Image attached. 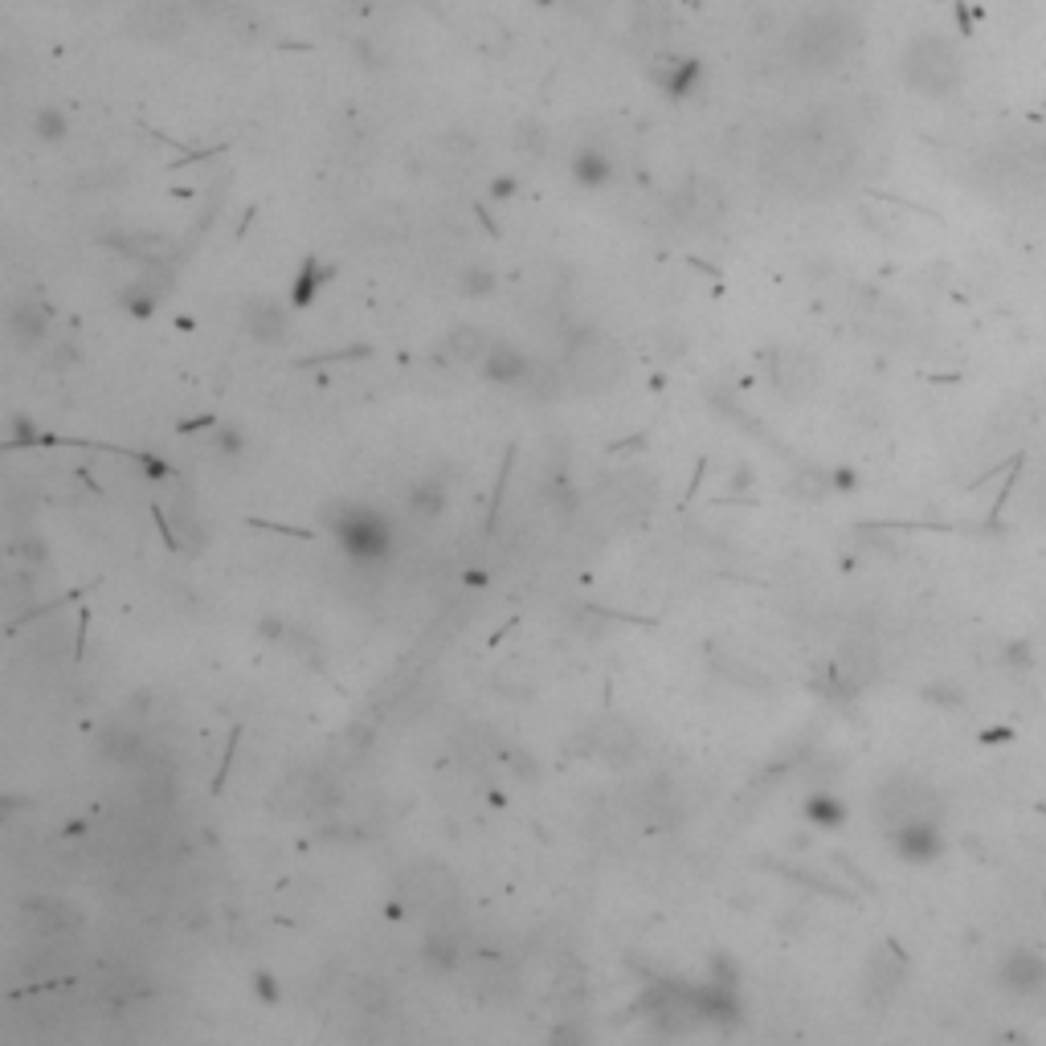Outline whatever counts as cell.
Segmentation results:
<instances>
[{
  "mask_svg": "<svg viewBox=\"0 0 1046 1046\" xmlns=\"http://www.w3.org/2000/svg\"><path fill=\"white\" fill-rule=\"evenodd\" d=\"M908 83L929 95H948L961 83V58L941 37H920L908 50Z\"/></svg>",
  "mask_w": 1046,
  "mask_h": 1046,
  "instance_id": "cell-1",
  "label": "cell"
},
{
  "mask_svg": "<svg viewBox=\"0 0 1046 1046\" xmlns=\"http://www.w3.org/2000/svg\"><path fill=\"white\" fill-rule=\"evenodd\" d=\"M892 846H895V855L899 859H908V862H929V859H936L941 855V834H936V826L932 822H908V826H899L892 834Z\"/></svg>",
  "mask_w": 1046,
  "mask_h": 1046,
  "instance_id": "cell-2",
  "label": "cell"
},
{
  "mask_svg": "<svg viewBox=\"0 0 1046 1046\" xmlns=\"http://www.w3.org/2000/svg\"><path fill=\"white\" fill-rule=\"evenodd\" d=\"M246 327H250L253 339H283V311L271 303H253L250 311H246Z\"/></svg>",
  "mask_w": 1046,
  "mask_h": 1046,
  "instance_id": "cell-3",
  "label": "cell"
},
{
  "mask_svg": "<svg viewBox=\"0 0 1046 1046\" xmlns=\"http://www.w3.org/2000/svg\"><path fill=\"white\" fill-rule=\"evenodd\" d=\"M806 822H813V826H822V830L843 826L846 806L834 794H813L810 801H806Z\"/></svg>",
  "mask_w": 1046,
  "mask_h": 1046,
  "instance_id": "cell-4",
  "label": "cell"
},
{
  "mask_svg": "<svg viewBox=\"0 0 1046 1046\" xmlns=\"http://www.w3.org/2000/svg\"><path fill=\"white\" fill-rule=\"evenodd\" d=\"M573 172L581 185H601V180H609V160L601 152H593V148H581L573 160Z\"/></svg>",
  "mask_w": 1046,
  "mask_h": 1046,
  "instance_id": "cell-5",
  "label": "cell"
},
{
  "mask_svg": "<svg viewBox=\"0 0 1046 1046\" xmlns=\"http://www.w3.org/2000/svg\"><path fill=\"white\" fill-rule=\"evenodd\" d=\"M327 274H332V271H320V262H315V258H307V262H303V274H299V283L290 287V299H295V307H307V303H311V299H315V287H320Z\"/></svg>",
  "mask_w": 1046,
  "mask_h": 1046,
  "instance_id": "cell-6",
  "label": "cell"
},
{
  "mask_svg": "<svg viewBox=\"0 0 1046 1046\" xmlns=\"http://www.w3.org/2000/svg\"><path fill=\"white\" fill-rule=\"evenodd\" d=\"M34 127H37V139H46V144H58V139H66V132H70L66 115H62V111H50V107L37 111Z\"/></svg>",
  "mask_w": 1046,
  "mask_h": 1046,
  "instance_id": "cell-7",
  "label": "cell"
},
{
  "mask_svg": "<svg viewBox=\"0 0 1046 1046\" xmlns=\"http://www.w3.org/2000/svg\"><path fill=\"white\" fill-rule=\"evenodd\" d=\"M155 299H160V287H148V283H136V287L123 290V307L136 311V315H148L155 307Z\"/></svg>",
  "mask_w": 1046,
  "mask_h": 1046,
  "instance_id": "cell-8",
  "label": "cell"
},
{
  "mask_svg": "<svg viewBox=\"0 0 1046 1046\" xmlns=\"http://www.w3.org/2000/svg\"><path fill=\"white\" fill-rule=\"evenodd\" d=\"M458 287H462V295H466V299H483V295H490V290H495V274H490V271H466L462 278H458Z\"/></svg>",
  "mask_w": 1046,
  "mask_h": 1046,
  "instance_id": "cell-9",
  "label": "cell"
},
{
  "mask_svg": "<svg viewBox=\"0 0 1046 1046\" xmlns=\"http://www.w3.org/2000/svg\"><path fill=\"white\" fill-rule=\"evenodd\" d=\"M253 997H258L262 1006H278V1001H283L278 977H274V973H258V977H253Z\"/></svg>",
  "mask_w": 1046,
  "mask_h": 1046,
  "instance_id": "cell-10",
  "label": "cell"
},
{
  "mask_svg": "<svg viewBox=\"0 0 1046 1046\" xmlns=\"http://www.w3.org/2000/svg\"><path fill=\"white\" fill-rule=\"evenodd\" d=\"M441 503H446V495H441L438 483H425V487H418V495H413V507H418V511H425V515L441 511Z\"/></svg>",
  "mask_w": 1046,
  "mask_h": 1046,
  "instance_id": "cell-11",
  "label": "cell"
},
{
  "mask_svg": "<svg viewBox=\"0 0 1046 1046\" xmlns=\"http://www.w3.org/2000/svg\"><path fill=\"white\" fill-rule=\"evenodd\" d=\"M213 446H217L221 454H229V458L241 454V434H237V425H217V438H213Z\"/></svg>",
  "mask_w": 1046,
  "mask_h": 1046,
  "instance_id": "cell-12",
  "label": "cell"
},
{
  "mask_svg": "<svg viewBox=\"0 0 1046 1046\" xmlns=\"http://www.w3.org/2000/svg\"><path fill=\"white\" fill-rule=\"evenodd\" d=\"M520 192V180L515 176H499V180H490V201H511Z\"/></svg>",
  "mask_w": 1046,
  "mask_h": 1046,
  "instance_id": "cell-13",
  "label": "cell"
},
{
  "mask_svg": "<svg viewBox=\"0 0 1046 1046\" xmlns=\"http://www.w3.org/2000/svg\"><path fill=\"white\" fill-rule=\"evenodd\" d=\"M830 478H834V490H855V487H859V474L846 471V466H843V471H834Z\"/></svg>",
  "mask_w": 1046,
  "mask_h": 1046,
  "instance_id": "cell-14",
  "label": "cell"
},
{
  "mask_svg": "<svg viewBox=\"0 0 1046 1046\" xmlns=\"http://www.w3.org/2000/svg\"><path fill=\"white\" fill-rule=\"evenodd\" d=\"M209 425H217L213 418H197V422H180V434H192V429H209Z\"/></svg>",
  "mask_w": 1046,
  "mask_h": 1046,
  "instance_id": "cell-15",
  "label": "cell"
}]
</instances>
